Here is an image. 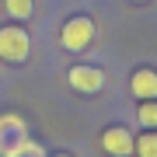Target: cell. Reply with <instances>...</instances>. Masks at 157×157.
<instances>
[{"mask_svg":"<svg viewBox=\"0 0 157 157\" xmlns=\"http://www.w3.org/2000/svg\"><path fill=\"white\" fill-rule=\"evenodd\" d=\"M28 56H32V39L25 25H0V63L21 67Z\"/></svg>","mask_w":157,"mask_h":157,"instance_id":"3","label":"cell"},{"mask_svg":"<svg viewBox=\"0 0 157 157\" xmlns=\"http://www.w3.org/2000/svg\"><path fill=\"white\" fill-rule=\"evenodd\" d=\"M67 84L77 94H98V91H105V70L91 67V63H77L67 70Z\"/></svg>","mask_w":157,"mask_h":157,"instance_id":"4","label":"cell"},{"mask_svg":"<svg viewBox=\"0 0 157 157\" xmlns=\"http://www.w3.org/2000/svg\"><path fill=\"white\" fill-rule=\"evenodd\" d=\"M133 4H147V0H133Z\"/></svg>","mask_w":157,"mask_h":157,"instance_id":"11","label":"cell"},{"mask_svg":"<svg viewBox=\"0 0 157 157\" xmlns=\"http://www.w3.org/2000/svg\"><path fill=\"white\" fill-rule=\"evenodd\" d=\"M28 122L14 112H4L0 115V157H25L28 154Z\"/></svg>","mask_w":157,"mask_h":157,"instance_id":"2","label":"cell"},{"mask_svg":"<svg viewBox=\"0 0 157 157\" xmlns=\"http://www.w3.org/2000/svg\"><path fill=\"white\" fill-rule=\"evenodd\" d=\"M133 154L136 157H157V129H147L133 140Z\"/></svg>","mask_w":157,"mask_h":157,"instance_id":"7","label":"cell"},{"mask_svg":"<svg viewBox=\"0 0 157 157\" xmlns=\"http://www.w3.org/2000/svg\"><path fill=\"white\" fill-rule=\"evenodd\" d=\"M4 11H7V17H14V21H32L35 0H4Z\"/></svg>","mask_w":157,"mask_h":157,"instance_id":"8","label":"cell"},{"mask_svg":"<svg viewBox=\"0 0 157 157\" xmlns=\"http://www.w3.org/2000/svg\"><path fill=\"white\" fill-rule=\"evenodd\" d=\"M98 147L108 157H133V133L126 126H105L98 136Z\"/></svg>","mask_w":157,"mask_h":157,"instance_id":"5","label":"cell"},{"mask_svg":"<svg viewBox=\"0 0 157 157\" xmlns=\"http://www.w3.org/2000/svg\"><path fill=\"white\" fill-rule=\"evenodd\" d=\"M129 91L136 101H150L157 98V70L154 67H136L129 73Z\"/></svg>","mask_w":157,"mask_h":157,"instance_id":"6","label":"cell"},{"mask_svg":"<svg viewBox=\"0 0 157 157\" xmlns=\"http://www.w3.org/2000/svg\"><path fill=\"white\" fill-rule=\"evenodd\" d=\"M136 119H140L143 129H157V98L140 101V105H136Z\"/></svg>","mask_w":157,"mask_h":157,"instance_id":"9","label":"cell"},{"mask_svg":"<svg viewBox=\"0 0 157 157\" xmlns=\"http://www.w3.org/2000/svg\"><path fill=\"white\" fill-rule=\"evenodd\" d=\"M59 49L63 52H73V56H80V52H87L91 45L98 39V25L91 14H67L59 25Z\"/></svg>","mask_w":157,"mask_h":157,"instance_id":"1","label":"cell"},{"mask_svg":"<svg viewBox=\"0 0 157 157\" xmlns=\"http://www.w3.org/2000/svg\"><path fill=\"white\" fill-rule=\"evenodd\" d=\"M52 157H70V154H52Z\"/></svg>","mask_w":157,"mask_h":157,"instance_id":"10","label":"cell"}]
</instances>
